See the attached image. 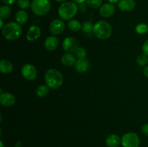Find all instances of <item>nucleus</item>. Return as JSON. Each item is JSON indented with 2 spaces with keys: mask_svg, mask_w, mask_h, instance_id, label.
<instances>
[{
  "mask_svg": "<svg viewBox=\"0 0 148 147\" xmlns=\"http://www.w3.org/2000/svg\"><path fill=\"white\" fill-rule=\"evenodd\" d=\"M76 59L75 56L72 53H66L62 56L61 59V62L63 65L66 66H72L75 64L76 63Z\"/></svg>",
  "mask_w": 148,
  "mask_h": 147,
  "instance_id": "f3484780",
  "label": "nucleus"
},
{
  "mask_svg": "<svg viewBox=\"0 0 148 147\" xmlns=\"http://www.w3.org/2000/svg\"><path fill=\"white\" fill-rule=\"evenodd\" d=\"M22 27L17 22L7 23L3 27L1 33L3 36L7 40H15L20 37L22 34Z\"/></svg>",
  "mask_w": 148,
  "mask_h": 147,
  "instance_id": "7ed1b4c3",
  "label": "nucleus"
},
{
  "mask_svg": "<svg viewBox=\"0 0 148 147\" xmlns=\"http://www.w3.org/2000/svg\"><path fill=\"white\" fill-rule=\"evenodd\" d=\"M121 143V138L116 134H111L106 139V144L108 147H118Z\"/></svg>",
  "mask_w": 148,
  "mask_h": 147,
  "instance_id": "dca6fc26",
  "label": "nucleus"
},
{
  "mask_svg": "<svg viewBox=\"0 0 148 147\" xmlns=\"http://www.w3.org/2000/svg\"><path fill=\"white\" fill-rule=\"evenodd\" d=\"M106 1H109L110 3H111V4H113V3H116V2H118V1H119L120 0H106Z\"/></svg>",
  "mask_w": 148,
  "mask_h": 147,
  "instance_id": "72a5a7b5",
  "label": "nucleus"
},
{
  "mask_svg": "<svg viewBox=\"0 0 148 147\" xmlns=\"http://www.w3.org/2000/svg\"><path fill=\"white\" fill-rule=\"evenodd\" d=\"M68 27L72 31L77 32L82 29V24L78 20H72L68 22Z\"/></svg>",
  "mask_w": 148,
  "mask_h": 147,
  "instance_id": "412c9836",
  "label": "nucleus"
},
{
  "mask_svg": "<svg viewBox=\"0 0 148 147\" xmlns=\"http://www.w3.org/2000/svg\"><path fill=\"white\" fill-rule=\"evenodd\" d=\"M15 20L20 24H25L28 20L27 13L24 10H20L15 14Z\"/></svg>",
  "mask_w": 148,
  "mask_h": 147,
  "instance_id": "6ab92c4d",
  "label": "nucleus"
},
{
  "mask_svg": "<svg viewBox=\"0 0 148 147\" xmlns=\"http://www.w3.org/2000/svg\"><path fill=\"white\" fill-rule=\"evenodd\" d=\"M59 46V40L57 37L54 36H50L47 37L44 42V47L46 48V50L49 51H53L56 50Z\"/></svg>",
  "mask_w": 148,
  "mask_h": 147,
  "instance_id": "2eb2a0df",
  "label": "nucleus"
},
{
  "mask_svg": "<svg viewBox=\"0 0 148 147\" xmlns=\"http://www.w3.org/2000/svg\"><path fill=\"white\" fill-rule=\"evenodd\" d=\"M87 5L92 9H97L102 4V0H87Z\"/></svg>",
  "mask_w": 148,
  "mask_h": 147,
  "instance_id": "a878e982",
  "label": "nucleus"
},
{
  "mask_svg": "<svg viewBox=\"0 0 148 147\" xmlns=\"http://www.w3.org/2000/svg\"><path fill=\"white\" fill-rule=\"evenodd\" d=\"M136 32L140 35L145 34L148 31V26L145 23H140L136 26Z\"/></svg>",
  "mask_w": 148,
  "mask_h": 147,
  "instance_id": "393cba45",
  "label": "nucleus"
},
{
  "mask_svg": "<svg viewBox=\"0 0 148 147\" xmlns=\"http://www.w3.org/2000/svg\"><path fill=\"white\" fill-rule=\"evenodd\" d=\"M115 12V7L111 3H106L102 5L100 9V14L103 17L108 18L111 17Z\"/></svg>",
  "mask_w": 148,
  "mask_h": 147,
  "instance_id": "f8f14e48",
  "label": "nucleus"
},
{
  "mask_svg": "<svg viewBox=\"0 0 148 147\" xmlns=\"http://www.w3.org/2000/svg\"><path fill=\"white\" fill-rule=\"evenodd\" d=\"M12 10L9 6L7 5H3L1 7V10H0V17L4 19H7L10 17L11 15Z\"/></svg>",
  "mask_w": 148,
  "mask_h": 147,
  "instance_id": "5701e85b",
  "label": "nucleus"
},
{
  "mask_svg": "<svg viewBox=\"0 0 148 147\" xmlns=\"http://www.w3.org/2000/svg\"><path fill=\"white\" fill-rule=\"evenodd\" d=\"M85 1H87V0H72V1H74L75 3H76V4H82V3L85 2Z\"/></svg>",
  "mask_w": 148,
  "mask_h": 147,
  "instance_id": "473e14b6",
  "label": "nucleus"
},
{
  "mask_svg": "<svg viewBox=\"0 0 148 147\" xmlns=\"http://www.w3.org/2000/svg\"><path fill=\"white\" fill-rule=\"evenodd\" d=\"M118 6L121 11L131 12L135 8L136 2L134 0H120Z\"/></svg>",
  "mask_w": 148,
  "mask_h": 147,
  "instance_id": "ddd939ff",
  "label": "nucleus"
},
{
  "mask_svg": "<svg viewBox=\"0 0 148 147\" xmlns=\"http://www.w3.org/2000/svg\"><path fill=\"white\" fill-rule=\"evenodd\" d=\"M15 0H1L3 3H4L5 5H7V4H12L14 2Z\"/></svg>",
  "mask_w": 148,
  "mask_h": 147,
  "instance_id": "7c9ffc66",
  "label": "nucleus"
},
{
  "mask_svg": "<svg viewBox=\"0 0 148 147\" xmlns=\"http://www.w3.org/2000/svg\"><path fill=\"white\" fill-rule=\"evenodd\" d=\"M49 87L47 85H40L36 89V95L39 97H44L49 94Z\"/></svg>",
  "mask_w": 148,
  "mask_h": 147,
  "instance_id": "4be33fe9",
  "label": "nucleus"
},
{
  "mask_svg": "<svg viewBox=\"0 0 148 147\" xmlns=\"http://www.w3.org/2000/svg\"><path fill=\"white\" fill-rule=\"evenodd\" d=\"M17 5L22 10H26L28 9L29 7H31L30 0H17Z\"/></svg>",
  "mask_w": 148,
  "mask_h": 147,
  "instance_id": "cd10ccee",
  "label": "nucleus"
},
{
  "mask_svg": "<svg viewBox=\"0 0 148 147\" xmlns=\"http://www.w3.org/2000/svg\"><path fill=\"white\" fill-rule=\"evenodd\" d=\"M30 7L35 14L43 16L50 11L51 4L50 0H33Z\"/></svg>",
  "mask_w": 148,
  "mask_h": 147,
  "instance_id": "39448f33",
  "label": "nucleus"
},
{
  "mask_svg": "<svg viewBox=\"0 0 148 147\" xmlns=\"http://www.w3.org/2000/svg\"><path fill=\"white\" fill-rule=\"evenodd\" d=\"M94 25L89 21H85L82 24V30L86 35L90 36L93 33Z\"/></svg>",
  "mask_w": 148,
  "mask_h": 147,
  "instance_id": "aec40b11",
  "label": "nucleus"
},
{
  "mask_svg": "<svg viewBox=\"0 0 148 147\" xmlns=\"http://www.w3.org/2000/svg\"><path fill=\"white\" fill-rule=\"evenodd\" d=\"M78 11V7L74 1H65L59 7L58 13L63 20H69L73 18Z\"/></svg>",
  "mask_w": 148,
  "mask_h": 147,
  "instance_id": "f03ea898",
  "label": "nucleus"
},
{
  "mask_svg": "<svg viewBox=\"0 0 148 147\" xmlns=\"http://www.w3.org/2000/svg\"><path fill=\"white\" fill-rule=\"evenodd\" d=\"M40 36V29L37 25H31L27 31L26 37L28 41H36Z\"/></svg>",
  "mask_w": 148,
  "mask_h": 147,
  "instance_id": "9b49d317",
  "label": "nucleus"
},
{
  "mask_svg": "<svg viewBox=\"0 0 148 147\" xmlns=\"http://www.w3.org/2000/svg\"><path fill=\"white\" fill-rule=\"evenodd\" d=\"M93 34L101 40H107L112 34L111 24L106 21H100L94 24Z\"/></svg>",
  "mask_w": 148,
  "mask_h": 147,
  "instance_id": "20e7f679",
  "label": "nucleus"
},
{
  "mask_svg": "<svg viewBox=\"0 0 148 147\" xmlns=\"http://www.w3.org/2000/svg\"><path fill=\"white\" fill-rule=\"evenodd\" d=\"M140 138L135 133H127L121 137V145L123 147H139Z\"/></svg>",
  "mask_w": 148,
  "mask_h": 147,
  "instance_id": "423d86ee",
  "label": "nucleus"
},
{
  "mask_svg": "<svg viewBox=\"0 0 148 147\" xmlns=\"http://www.w3.org/2000/svg\"><path fill=\"white\" fill-rule=\"evenodd\" d=\"M21 74L23 77L28 81H33L37 77V70L33 65L26 63L22 67Z\"/></svg>",
  "mask_w": 148,
  "mask_h": 147,
  "instance_id": "0eeeda50",
  "label": "nucleus"
},
{
  "mask_svg": "<svg viewBox=\"0 0 148 147\" xmlns=\"http://www.w3.org/2000/svg\"><path fill=\"white\" fill-rule=\"evenodd\" d=\"M89 68L90 62L86 59H78L75 64V69L78 73H85Z\"/></svg>",
  "mask_w": 148,
  "mask_h": 147,
  "instance_id": "4468645a",
  "label": "nucleus"
},
{
  "mask_svg": "<svg viewBox=\"0 0 148 147\" xmlns=\"http://www.w3.org/2000/svg\"><path fill=\"white\" fill-rule=\"evenodd\" d=\"M62 47L66 53H75L78 48V43L76 39L72 37H68L64 40Z\"/></svg>",
  "mask_w": 148,
  "mask_h": 147,
  "instance_id": "1a4fd4ad",
  "label": "nucleus"
},
{
  "mask_svg": "<svg viewBox=\"0 0 148 147\" xmlns=\"http://www.w3.org/2000/svg\"><path fill=\"white\" fill-rule=\"evenodd\" d=\"M15 97L10 92L2 93L0 95V104L4 107H10L15 103Z\"/></svg>",
  "mask_w": 148,
  "mask_h": 147,
  "instance_id": "9d476101",
  "label": "nucleus"
},
{
  "mask_svg": "<svg viewBox=\"0 0 148 147\" xmlns=\"http://www.w3.org/2000/svg\"><path fill=\"white\" fill-rule=\"evenodd\" d=\"M13 70V65L12 62H10L8 60H2L0 62V71L1 73L10 74L12 71Z\"/></svg>",
  "mask_w": 148,
  "mask_h": 147,
  "instance_id": "a211bd4d",
  "label": "nucleus"
},
{
  "mask_svg": "<svg viewBox=\"0 0 148 147\" xmlns=\"http://www.w3.org/2000/svg\"><path fill=\"white\" fill-rule=\"evenodd\" d=\"M75 55L78 59H85L86 57V50L82 47H78L75 51Z\"/></svg>",
  "mask_w": 148,
  "mask_h": 147,
  "instance_id": "bb28decb",
  "label": "nucleus"
},
{
  "mask_svg": "<svg viewBox=\"0 0 148 147\" xmlns=\"http://www.w3.org/2000/svg\"><path fill=\"white\" fill-rule=\"evenodd\" d=\"M45 82L49 88L56 89L60 87L64 82V78L60 71L55 69H50L45 74Z\"/></svg>",
  "mask_w": 148,
  "mask_h": 147,
  "instance_id": "f257e3e1",
  "label": "nucleus"
},
{
  "mask_svg": "<svg viewBox=\"0 0 148 147\" xmlns=\"http://www.w3.org/2000/svg\"><path fill=\"white\" fill-rule=\"evenodd\" d=\"M142 50H143V53H145V55H147L148 56V40H146L143 45V47H142Z\"/></svg>",
  "mask_w": 148,
  "mask_h": 147,
  "instance_id": "c85d7f7f",
  "label": "nucleus"
},
{
  "mask_svg": "<svg viewBox=\"0 0 148 147\" xmlns=\"http://www.w3.org/2000/svg\"><path fill=\"white\" fill-rule=\"evenodd\" d=\"M143 74H144V75L146 77L148 78V66H145L144 68V69H143Z\"/></svg>",
  "mask_w": 148,
  "mask_h": 147,
  "instance_id": "2f4dec72",
  "label": "nucleus"
},
{
  "mask_svg": "<svg viewBox=\"0 0 148 147\" xmlns=\"http://www.w3.org/2000/svg\"><path fill=\"white\" fill-rule=\"evenodd\" d=\"M54 1H57V2H62V3H64V2H65V1H67V0H54Z\"/></svg>",
  "mask_w": 148,
  "mask_h": 147,
  "instance_id": "c9c22d12",
  "label": "nucleus"
},
{
  "mask_svg": "<svg viewBox=\"0 0 148 147\" xmlns=\"http://www.w3.org/2000/svg\"><path fill=\"white\" fill-rule=\"evenodd\" d=\"M0 22H1V28H3V19L2 18H0Z\"/></svg>",
  "mask_w": 148,
  "mask_h": 147,
  "instance_id": "e433bc0d",
  "label": "nucleus"
},
{
  "mask_svg": "<svg viewBox=\"0 0 148 147\" xmlns=\"http://www.w3.org/2000/svg\"><path fill=\"white\" fill-rule=\"evenodd\" d=\"M0 146L4 147V143H3L2 141H0Z\"/></svg>",
  "mask_w": 148,
  "mask_h": 147,
  "instance_id": "4c0bfd02",
  "label": "nucleus"
},
{
  "mask_svg": "<svg viewBox=\"0 0 148 147\" xmlns=\"http://www.w3.org/2000/svg\"><path fill=\"white\" fill-rule=\"evenodd\" d=\"M137 63L141 66H146L148 63V56L145 53L139 55L137 57Z\"/></svg>",
  "mask_w": 148,
  "mask_h": 147,
  "instance_id": "b1692460",
  "label": "nucleus"
},
{
  "mask_svg": "<svg viewBox=\"0 0 148 147\" xmlns=\"http://www.w3.org/2000/svg\"><path fill=\"white\" fill-rule=\"evenodd\" d=\"M15 147H21V141H18V142H17V144H16L15 145Z\"/></svg>",
  "mask_w": 148,
  "mask_h": 147,
  "instance_id": "f704fd0d",
  "label": "nucleus"
},
{
  "mask_svg": "<svg viewBox=\"0 0 148 147\" xmlns=\"http://www.w3.org/2000/svg\"><path fill=\"white\" fill-rule=\"evenodd\" d=\"M142 133L148 136V123H145L142 127Z\"/></svg>",
  "mask_w": 148,
  "mask_h": 147,
  "instance_id": "c756f323",
  "label": "nucleus"
},
{
  "mask_svg": "<svg viewBox=\"0 0 148 147\" xmlns=\"http://www.w3.org/2000/svg\"><path fill=\"white\" fill-rule=\"evenodd\" d=\"M64 22L63 20H59V19H56V20H53L49 25V30H50L51 33L55 35L62 34L64 31Z\"/></svg>",
  "mask_w": 148,
  "mask_h": 147,
  "instance_id": "6e6552de",
  "label": "nucleus"
}]
</instances>
